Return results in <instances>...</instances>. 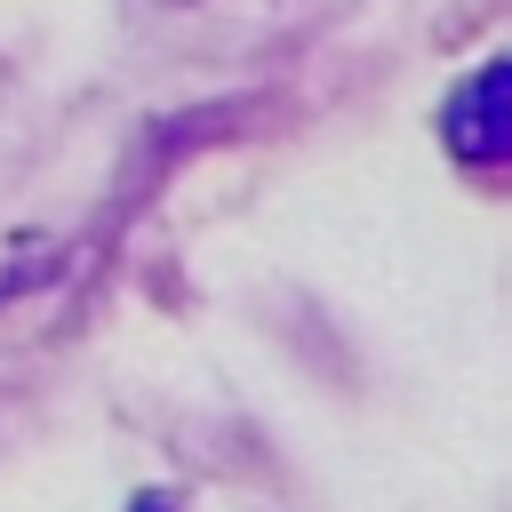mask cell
Returning <instances> with one entry per match:
<instances>
[{
    "label": "cell",
    "instance_id": "1",
    "mask_svg": "<svg viewBox=\"0 0 512 512\" xmlns=\"http://www.w3.org/2000/svg\"><path fill=\"white\" fill-rule=\"evenodd\" d=\"M440 136H448V152L472 160V168H496V160L512 152V72H504V56H488V64L448 96Z\"/></svg>",
    "mask_w": 512,
    "mask_h": 512
}]
</instances>
